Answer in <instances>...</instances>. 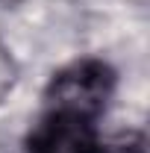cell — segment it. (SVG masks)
<instances>
[{"label": "cell", "instance_id": "7a4b0ae2", "mask_svg": "<svg viewBox=\"0 0 150 153\" xmlns=\"http://www.w3.org/2000/svg\"><path fill=\"white\" fill-rule=\"evenodd\" d=\"M94 118L68 109H50L27 138V153H97Z\"/></svg>", "mask_w": 150, "mask_h": 153}, {"label": "cell", "instance_id": "6da1fadb", "mask_svg": "<svg viewBox=\"0 0 150 153\" xmlns=\"http://www.w3.org/2000/svg\"><path fill=\"white\" fill-rule=\"evenodd\" d=\"M115 74L100 59H82L68 68H62L47 85V106L68 109L85 118H97L106 109V100L112 94Z\"/></svg>", "mask_w": 150, "mask_h": 153}, {"label": "cell", "instance_id": "3957f363", "mask_svg": "<svg viewBox=\"0 0 150 153\" xmlns=\"http://www.w3.org/2000/svg\"><path fill=\"white\" fill-rule=\"evenodd\" d=\"M15 76H18V68H15V59L9 56V50L0 44V100L12 91L15 85Z\"/></svg>", "mask_w": 150, "mask_h": 153}]
</instances>
